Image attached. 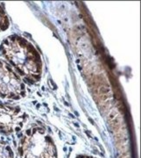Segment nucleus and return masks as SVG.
Wrapping results in <instances>:
<instances>
[{"mask_svg": "<svg viewBox=\"0 0 141 158\" xmlns=\"http://www.w3.org/2000/svg\"><path fill=\"white\" fill-rule=\"evenodd\" d=\"M28 115L20 106L0 102V134L11 135L22 129Z\"/></svg>", "mask_w": 141, "mask_h": 158, "instance_id": "20e7f679", "label": "nucleus"}, {"mask_svg": "<svg viewBox=\"0 0 141 158\" xmlns=\"http://www.w3.org/2000/svg\"><path fill=\"white\" fill-rule=\"evenodd\" d=\"M10 27L9 18L6 14L5 9L0 5V33L5 32Z\"/></svg>", "mask_w": 141, "mask_h": 158, "instance_id": "39448f33", "label": "nucleus"}, {"mask_svg": "<svg viewBox=\"0 0 141 158\" xmlns=\"http://www.w3.org/2000/svg\"><path fill=\"white\" fill-rule=\"evenodd\" d=\"M26 96V87L11 65L0 59V98L19 100Z\"/></svg>", "mask_w": 141, "mask_h": 158, "instance_id": "7ed1b4c3", "label": "nucleus"}, {"mask_svg": "<svg viewBox=\"0 0 141 158\" xmlns=\"http://www.w3.org/2000/svg\"><path fill=\"white\" fill-rule=\"evenodd\" d=\"M0 158H14L11 146L5 141H0Z\"/></svg>", "mask_w": 141, "mask_h": 158, "instance_id": "423d86ee", "label": "nucleus"}, {"mask_svg": "<svg viewBox=\"0 0 141 158\" xmlns=\"http://www.w3.org/2000/svg\"><path fill=\"white\" fill-rule=\"evenodd\" d=\"M18 151L20 158H58L55 142L40 126L31 127L23 133Z\"/></svg>", "mask_w": 141, "mask_h": 158, "instance_id": "f03ea898", "label": "nucleus"}, {"mask_svg": "<svg viewBox=\"0 0 141 158\" xmlns=\"http://www.w3.org/2000/svg\"><path fill=\"white\" fill-rule=\"evenodd\" d=\"M75 158H97L93 156H89V155H77Z\"/></svg>", "mask_w": 141, "mask_h": 158, "instance_id": "0eeeda50", "label": "nucleus"}, {"mask_svg": "<svg viewBox=\"0 0 141 158\" xmlns=\"http://www.w3.org/2000/svg\"><path fill=\"white\" fill-rule=\"evenodd\" d=\"M0 54L26 81L30 84L40 82L42 59L28 40L18 34L9 35L0 44Z\"/></svg>", "mask_w": 141, "mask_h": 158, "instance_id": "f257e3e1", "label": "nucleus"}]
</instances>
